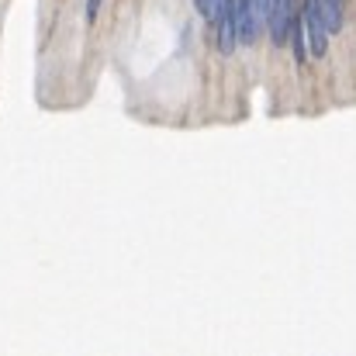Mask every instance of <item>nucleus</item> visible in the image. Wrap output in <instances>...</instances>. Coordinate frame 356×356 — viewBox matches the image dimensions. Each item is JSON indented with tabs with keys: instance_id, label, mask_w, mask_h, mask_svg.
<instances>
[{
	"instance_id": "1",
	"label": "nucleus",
	"mask_w": 356,
	"mask_h": 356,
	"mask_svg": "<svg viewBox=\"0 0 356 356\" xmlns=\"http://www.w3.org/2000/svg\"><path fill=\"white\" fill-rule=\"evenodd\" d=\"M301 21H305V38H308L312 56L322 59L329 52V28H325V17H322V10H318L315 0H305L301 3Z\"/></svg>"
},
{
	"instance_id": "2",
	"label": "nucleus",
	"mask_w": 356,
	"mask_h": 356,
	"mask_svg": "<svg viewBox=\"0 0 356 356\" xmlns=\"http://www.w3.org/2000/svg\"><path fill=\"white\" fill-rule=\"evenodd\" d=\"M294 21H298V0H273V3H270L266 31H270V42H273L277 49H280V45H287Z\"/></svg>"
},
{
	"instance_id": "3",
	"label": "nucleus",
	"mask_w": 356,
	"mask_h": 356,
	"mask_svg": "<svg viewBox=\"0 0 356 356\" xmlns=\"http://www.w3.org/2000/svg\"><path fill=\"white\" fill-rule=\"evenodd\" d=\"M215 42L222 56H232L238 45V31H236V0H222L218 14H215Z\"/></svg>"
},
{
	"instance_id": "4",
	"label": "nucleus",
	"mask_w": 356,
	"mask_h": 356,
	"mask_svg": "<svg viewBox=\"0 0 356 356\" xmlns=\"http://www.w3.org/2000/svg\"><path fill=\"white\" fill-rule=\"evenodd\" d=\"M236 31H238V45H252L263 31V21L252 7V0H236Z\"/></svg>"
},
{
	"instance_id": "5",
	"label": "nucleus",
	"mask_w": 356,
	"mask_h": 356,
	"mask_svg": "<svg viewBox=\"0 0 356 356\" xmlns=\"http://www.w3.org/2000/svg\"><path fill=\"white\" fill-rule=\"evenodd\" d=\"M315 3H318V10H322V17H325L329 35L343 31V7H346V0H315Z\"/></svg>"
},
{
	"instance_id": "6",
	"label": "nucleus",
	"mask_w": 356,
	"mask_h": 356,
	"mask_svg": "<svg viewBox=\"0 0 356 356\" xmlns=\"http://www.w3.org/2000/svg\"><path fill=\"white\" fill-rule=\"evenodd\" d=\"M218 7H222V0H197V10H201V17H208V21H215Z\"/></svg>"
},
{
	"instance_id": "7",
	"label": "nucleus",
	"mask_w": 356,
	"mask_h": 356,
	"mask_svg": "<svg viewBox=\"0 0 356 356\" xmlns=\"http://www.w3.org/2000/svg\"><path fill=\"white\" fill-rule=\"evenodd\" d=\"M97 7H101V0H87V21L97 17Z\"/></svg>"
}]
</instances>
